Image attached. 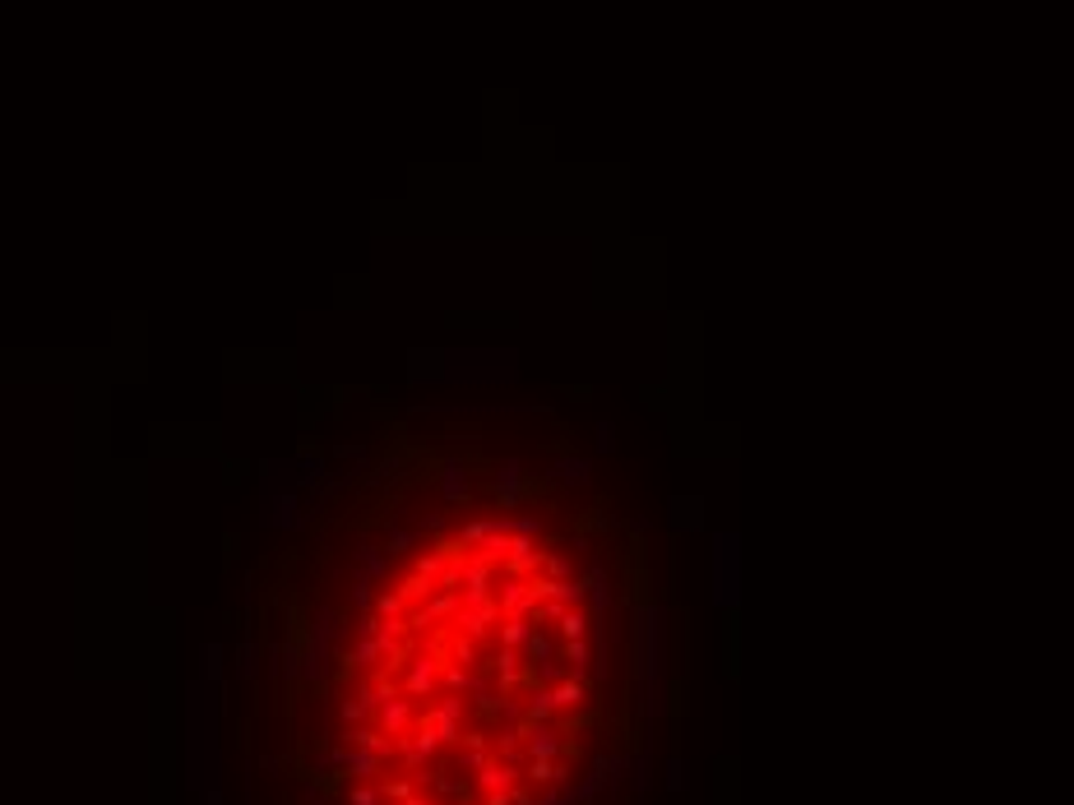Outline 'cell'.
<instances>
[{"instance_id": "3957f363", "label": "cell", "mask_w": 1074, "mask_h": 805, "mask_svg": "<svg viewBox=\"0 0 1074 805\" xmlns=\"http://www.w3.org/2000/svg\"><path fill=\"white\" fill-rule=\"evenodd\" d=\"M556 472H565V477H570V472H575V482H583V472H589V463H583V459H565Z\"/></svg>"}, {"instance_id": "6da1fadb", "label": "cell", "mask_w": 1074, "mask_h": 805, "mask_svg": "<svg viewBox=\"0 0 1074 805\" xmlns=\"http://www.w3.org/2000/svg\"><path fill=\"white\" fill-rule=\"evenodd\" d=\"M444 495H450V500H463V495H468V472H463L459 463H444Z\"/></svg>"}, {"instance_id": "7a4b0ae2", "label": "cell", "mask_w": 1074, "mask_h": 805, "mask_svg": "<svg viewBox=\"0 0 1074 805\" xmlns=\"http://www.w3.org/2000/svg\"><path fill=\"white\" fill-rule=\"evenodd\" d=\"M496 523H500V519H468V523L459 528V542H463V546H477V542H482V537L491 532Z\"/></svg>"}]
</instances>
